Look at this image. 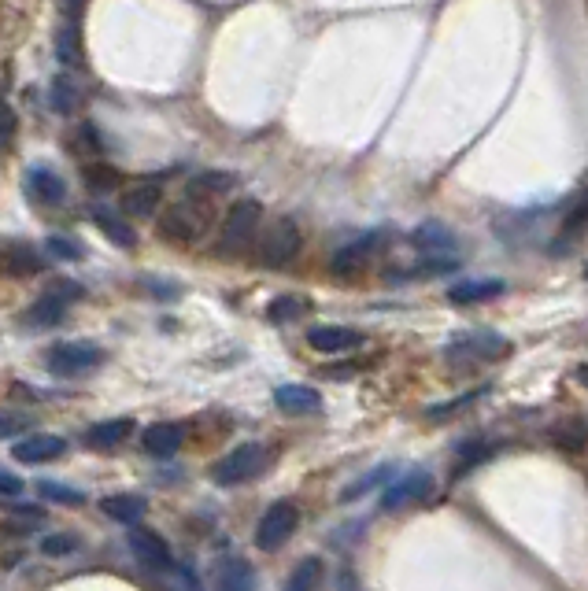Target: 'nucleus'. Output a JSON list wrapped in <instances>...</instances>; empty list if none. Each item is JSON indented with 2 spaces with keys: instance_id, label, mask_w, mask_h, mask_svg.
Segmentation results:
<instances>
[{
  "instance_id": "f257e3e1",
  "label": "nucleus",
  "mask_w": 588,
  "mask_h": 591,
  "mask_svg": "<svg viewBox=\"0 0 588 591\" xmlns=\"http://www.w3.org/2000/svg\"><path fill=\"white\" fill-rule=\"evenodd\" d=\"M211 226V207L204 204V196H185L178 204H171L167 211L160 215L156 222V233H160L163 241H174V244H193L200 241Z\"/></svg>"
},
{
  "instance_id": "f03ea898",
  "label": "nucleus",
  "mask_w": 588,
  "mask_h": 591,
  "mask_svg": "<svg viewBox=\"0 0 588 591\" xmlns=\"http://www.w3.org/2000/svg\"><path fill=\"white\" fill-rule=\"evenodd\" d=\"M267 462L270 459L263 444H237L211 466V481L222 484V488H237V484L259 477V473L267 470Z\"/></svg>"
},
{
  "instance_id": "7ed1b4c3",
  "label": "nucleus",
  "mask_w": 588,
  "mask_h": 591,
  "mask_svg": "<svg viewBox=\"0 0 588 591\" xmlns=\"http://www.w3.org/2000/svg\"><path fill=\"white\" fill-rule=\"evenodd\" d=\"M100 362H104V351L89 340H60L45 351V366L49 374L56 377H86L93 374Z\"/></svg>"
},
{
  "instance_id": "20e7f679",
  "label": "nucleus",
  "mask_w": 588,
  "mask_h": 591,
  "mask_svg": "<svg viewBox=\"0 0 588 591\" xmlns=\"http://www.w3.org/2000/svg\"><path fill=\"white\" fill-rule=\"evenodd\" d=\"M300 525V507H296L293 499H278V503H270L263 510V518L256 525V547L263 555H274V551H282L289 536L296 532Z\"/></svg>"
},
{
  "instance_id": "39448f33",
  "label": "nucleus",
  "mask_w": 588,
  "mask_h": 591,
  "mask_svg": "<svg viewBox=\"0 0 588 591\" xmlns=\"http://www.w3.org/2000/svg\"><path fill=\"white\" fill-rule=\"evenodd\" d=\"M511 355V340L489 329H474V333H459L444 344V359L452 362H496Z\"/></svg>"
},
{
  "instance_id": "423d86ee",
  "label": "nucleus",
  "mask_w": 588,
  "mask_h": 591,
  "mask_svg": "<svg viewBox=\"0 0 588 591\" xmlns=\"http://www.w3.org/2000/svg\"><path fill=\"white\" fill-rule=\"evenodd\" d=\"M300 244H304V237H300V226H296L293 218H274L267 230H263V237H259L256 255L263 266L278 270V266L293 263Z\"/></svg>"
},
{
  "instance_id": "0eeeda50",
  "label": "nucleus",
  "mask_w": 588,
  "mask_h": 591,
  "mask_svg": "<svg viewBox=\"0 0 588 591\" xmlns=\"http://www.w3.org/2000/svg\"><path fill=\"white\" fill-rule=\"evenodd\" d=\"M259 218H263V204H259V200H237V204L226 211V222H222L219 252L222 255L241 252V248H245V244L256 237Z\"/></svg>"
},
{
  "instance_id": "6e6552de",
  "label": "nucleus",
  "mask_w": 588,
  "mask_h": 591,
  "mask_svg": "<svg viewBox=\"0 0 588 591\" xmlns=\"http://www.w3.org/2000/svg\"><path fill=\"white\" fill-rule=\"evenodd\" d=\"M429 492H433V473H429L426 466H415V470L400 473V477H392V481L385 484L381 510H385V514H396V510H404V507H415V503L429 499Z\"/></svg>"
},
{
  "instance_id": "1a4fd4ad",
  "label": "nucleus",
  "mask_w": 588,
  "mask_h": 591,
  "mask_svg": "<svg viewBox=\"0 0 588 591\" xmlns=\"http://www.w3.org/2000/svg\"><path fill=\"white\" fill-rule=\"evenodd\" d=\"M126 543H130V551L137 555V562H145V566H152V569H171L174 566L167 540H163L160 532L145 529L141 521H134V525H130V532H126Z\"/></svg>"
},
{
  "instance_id": "9d476101",
  "label": "nucleus",
  "mask_w": 588,
  "mask_h": 591,
  "mask_svg": "<svg viewBox=\"0 0 588 591\" xmlns=\"http://www.w3.org/2000/svg\"><path fill=\"white\" fill-rule=\"evenodd\" d=\"M12 455L23 466H45V462H56L67 455V440L63 436H52V433H30V436H15V447Z\"/></svg>"
},
{
  "instance_id": "9b49d317",
  "label": "nucleus",
  "mask_w": 588,
  "mask_h": 591,
  "mask_svg": "<svg viewBox=\"0 0 588 591\" xmlns=\"http://www.w3.org/2000/svg\"><path fill=\"white\" fill-rule=\"evenodd\" d=\"M0 270L12 274V278H34V274L45 270V259H41L26 241L0 237Z\"/></svg>"
},
{
  "instance_id": "f8f14e48",
  "label": "nucleus",
  "mask_w": 588,
  "mask_h": 591,
  "mask_svg": "<svg viewBox=\"0 0 588 591\" xmlns=\"http://www.w3.org/2000/svg\"><path fill=\"white\" fill-rule=\"evenodd\" d=\"M381 233H367V237H359V241H348L344 248H337L330 259V270L333 274H359L363 266L370 263V255L381 248Z\"/></svg>"
},
{
  "instance_id": "ddd939ff",
  "label": "nucleus",
  "mask_w": 588,
  "mask_h": 591,
  "mask_svg": "<svg viewBox=\"0 0 588 591\" xmlns=\"http://www.w3.org/2000/svg\"><path fill=\"white\" fill-rule=\"evenodd\" d=\"M363 344V333L348 326H311L307 329V348L322 351V355H341Z\"/></svg>"
},
{
  "instance_id": "4468645a",
  "label": "nucleus",
  "mask_w": 588,
  "mask_h": 591,
  "mask_svg": "<svg viewBox=\"0 0 588 591\" xmlns=\"http://www.w3.org/2000/svg\"><path fill=\"white\" fill-rule=\"evenodd\" d=\"M119 211H123L126 218H152L156 211H163V189L156 181H137L134 189L123 193Z\"/></svg>"
},
{
  "instance_id": "2eb2a0df",
  "label": "nucleus",
  "mask_w": 588,
  "mask_h": 591,
  "mask_svg": "<svg viewBox=\"0 0 588 591\" xmlns=\"http://www.w3.org/2000/svg\"><path fill=\"white\" fill-rule=\"evenodd\" d=\"M411 244H415L422 255H455L459 237H455V230L444 226V222H422V226L411 233Z\"/></svg>"
},
{
  "instance_id": "dca6fc26",
  "label": "nucleus",
  "mask_w": 588,
  "mask_h": 591,
  "mask_svg": "<svg viewBox=\"0 0 588 591\" xmlns=\"http://www.w3.org/2000/svg\"><path fill=\"white\" fill-rule=\"evenodd\" d=\"M274 407L300 418V414L322 411V396H319V388H311V385H278L274 388Z\"/></svg>"
},
{
  "instance_id": "f3484780",
  "label": "nucleus",
  "mask_w": 588,
  "mask_h": 591,
  "mask_svg": "<svg viewBox=\"0 0 588 591\" xmlns=\"http://www.w3.org/2000/svg\"><path fill=\"white\" fill-rule=\"evenodd\" d=\"M182 440H185L182 425H174V422H156L141 433V447H145L148 455H156V459L178 455V451H182Z\"/></svg>"
},
{
  "instance_id": "a211bd4d",
  "label": "nucleus",
  "mask_w": 588,
  "mask_h": 591,
  "mask_svg": "<svg viewBox=\"0 0 588 591\" xmlns=\"http://www.w3.org/2000/svg\"><path fill=\"white\" fill-rule=\"evenodd\" d=\"M134 436V422L130 418H108L86 429V447L93 451H111V447H123Z\"/></svg>"
},
{
  "instance_id": "6ab92c4d",
  "label": "nucleus",
  "mask_w": 588,
  "mask_h": 591,
  "mask_svg": "<svg viewBox=\"0 0 588 591\" xmlns=\"http://www.w3.org/2000/svg\"><path fill=\"white\" fill-rule=\"evenodd\" d=\"M26 189H30V196L41 200V204H63V200H67V181L49 167L30 170V174H26Z\"/></svg>"
},
{
  "instance_id": "aec40b11",
  "label": "nucleus",
  "mask_w": 588,
  "mask_h": 591,
  "mask_svg": "<svg viewBox=\"0 0 588 591\" xmlns=\"http://www.w3.org/2000/svg\"><path fill=\"white\" fill-rule=\"evenodd\" d=\"M93 226H97L111 244H119V248H134L137 244V230L130 226V218L119 211H104V207H93Z\"/></svg>"
},
{
  "instance_id": "412c9836",
  "label": "nucleus",
  "mask_w": 588,
  "mask_h": 591,
  "mask_svg": "<svg viewBox=\"0 0 588 591\" xmlns=\"http://www.w3.org/2000/svg\"><path fill=\"white\" fill-rule=\"evenodd\" d=\"M100 510L108 514L111 521H123V525H134V521L145 518V495H130V492H119V495H104L100 499Z\"/></svg>"
},
{
  "instance_id": "4be33fe9",
  "label": "nucleus",
  "mask_w": 588,
  "mask_h": 591,
  "mask_svg": "<svg viewBox=\"0 0 588 591\" xmlns=\"http://www.w3.org/2000/svg\"><path fill=\"white\" fill-rule=\"evenodd\" d=\"M507 292V285L496 278H485V281H459V285H452L448 289V300L452 303H489L496 300V296H503Z\"/></svg>"
},
{
  "instance_id": "5701e85b",
  "label": "nucleus",
  "mask_w": 588,
  "mask_h": 591,
  "mask_svg": "<svg viewBox=\"0 0 588 591\" xmlns=\"http://www.w3.org/2000/svg\"><path fill=\"white\" fill-rule=\"evenodd\" d=\"M67 303L71 300H63L60 292H45V296L26 311V326H34V329L56 326V322H63V314H67Z\"/></svg>"
},
{
  "instance_id": "b1692460",
  "label": "nucleus",
  "mask_w": 588,
  "mask_h": 591,
  "mask_svg": "<svg viewBox=\"0 0 588 591\" xmlns=\"http://www.w3.org/2000/svg\"><path fill=\"white\" fill-rule=\"evenodd\" d=\"M500 451V444H492V440H470V444H459V451H455V481L459 477H466L470 470H478L481 462H489L492 455Z\"/></svg>"
},
{
  "instance_id": "393cba45",
  "label": "nucleus",
  "mask_w": 588,
  "mask_h": 591,
  "mask_svg": "<svg viewBox=\"0 0 588 591\" xmlns=\"http://www.w3.org/2000/svg\"><path fill=\"white\" fill-rule=\"evenodd\" d=\"M78 100H82V89L74 82L71 74H60V78H52V93H49V104L52 111H60V115H71L78 108Z\"/></svg>"
},
{
  "instance_id": "a878e982",
  "label": "nucleus",
  "mask_w": 588,
  "mask_h": 591,
  "mask_svg": "<svg viewBox=\"0 0 588 591\" xmlns=\"http://www.w3.org/2000/svg\"><path fill=\"white\" fill-rule=\"evenodd\" d=\"M311 311V300L307 296H278V300L267 307V318L274 326H282V322H296V318H304Z\"/></svg>"
},
{
  "instance_id": "bb28decb",
  "label": "nucleus",
  "mask_w": 588,
  "mask_h": 591,
  "mask_svg": "<svg viewBox=\"0 0 588 591\" xmlns=\"http://www.w3.org/2000/svg\"><path fill=\"white\" fill-rule=\"evenodd\" d=\"M552 444L559 447V451H570V455L585 451V447H588V425L585 422L555 425V429H552Z\"/></svg>"
},
{
  "instance_id": "cd10ccee",
  "label": "nucleus",
  "mask_w": 588,
  "mask_h": 591,
  "mask_svg": "<svg viewBox=\"0 0 588 591\" xmlns=\"http://www.w3.org/2000/svg\"><path fill=\"white\" fill-rule=\"evenodd\" d=\"M56 60L63 67H82V41H78V26L63 23L56 34Z\"/></svg>"
},
{
  "instance_id": "c85d7f7f",
  "label": "nucleus",
  "mask_w": 588,
  "mask_h": 591,
  "mask_svg": "<svg viewBox=\"0 0 588 591\" xmlns=\"http://www.w3.org/2000/svg\"><path fill=\"white\" fill-rule=\"evenodd\" d=\"M82 178H86V185L93 193H111V189H119L123 174L115 167H108V163H86V167H82Z\"/></svg>"
},
{
  "instance_id": "c756f323",
  "label": "nucleus",
  "mask_w": 588,
  "mask_h": 591,
  "mask_svg": "<svg viewBox=\"0 0 588 591\" xmlns=\"http://www.w3.org/2000/svg\"><path fill=\"white\" fill-rule=\"evenodd\" d=\"M322 580V558H304L300 566L289 573V580H285V588H293V591H307V588H315Z\"/></svg>"
},
{
  "instance_id": "7c9ffc66",
  "label": "nucleus",
  "mask_w": 588,
  "mask_h": 591,
  "mask_svg": "<svg viewBox=\"0 0 588 591\" xmlns=\"http://www.w3.org/2000/svg\"><path fill=\"white\" fill-rule=\"evenodd\" d=\"M252 584H256V573H252L245 558H233V562L222 566L219 588H252Z\"/></svg>"
},
{
  "instance_id": "2f4dec72",
  "label": "nucleus",
  "mask_w": 588,
  "mask_h": 591,
  "mask_svg": "<svg viewBox=\"0 0 588 591\" xmlns=\"http://www.w3.org/2000/svg\"><path fill=\"white\" fill-rule=\"evenodd\" d=\"M481 396H485V388H474V392H466V396H459V399H448V403L429 407L426 418H429V422H448L452 414H459L463 407H470V403H474V399H481Z\"/></svg>"
},
{
  "instance_id": "473e14b6",
  "label": "nucleus",
  "mask_w": 588,
  "mask_h": 591,
  "mask_svg": "<svg viewBox=\"0 0 588 591\" xmlns=\"http://www.w3.org/2000/svg\"><path fill=\"white\" fill-rule=\"evenodd\" d=\"M37 492L45 495L49 503H63V507H78V503H86V495L78 492V488H63L56 481H41L37 484Z\"/></svg>"
},
{
  "instance_id": "72a5a7b5",
  "label": "nucleus",
  "mask_w": 588,
  "mask_h": 591,
  "mask_svg": "<svg viewBox=\"0 0 588 591\" xmlns=\"http://www.w3.org/2000/svg\"><path fill=\"white\" fill-rule=\"evenodd\" d=\"M230 185H233V174H200V178H193L189 193H193V196H211V193H226Z\"/></svg>"
},
{
  "instance_id": "f704fd0d",
  "label": "nucleus",
  "mask_w": 588,
  "mask_h": 591,
  "mask_svg": "<svg viewBox=\"0 0 588 591\" xmlns=\"http://www.w3.org/2000/svg\"><path fill=\"white\" fill-rule=\"evenodd\" d=\"M392 473H396V466H378V470H370L367 477L359 484H352L348 492H344V499H359V495H367L370 488H378V484H389L392 481Z\"/></svg>"
},
{
  "instance_id": "c9c22d12",
  "label": "nucleus",
  "mask_w": 588,
  "mask_h": 591,
  "mask_svg": "<svg viewBox=\"0 0 588 591\" xmlns=\"http://www.w3.org/2000/svg\"><path fill=\"white\" fill-rule=\"evenodd\" d=\"M34 425V418H26V414H0V440H8V436H19L26 433Z\"/></svg>"
},
{
  "instance_id": "e433bc0d",
  "label": "nucleus",
  "mask_w": 588,
  "mask_h": 591,
  "mask_svg": "<svg viewBox=\"0 0 588 591\" xmlns=\"http://www.w3.org/2000/svg\"><path fill=\"white\" fill-rule=\"evenodd\" d=\"M41 551H45V555H71V551H78V536H67V532H63V536H45V540H41Z\"/></svg>"
},
{
  "instance_id": "4c0bfd02",
  "label": "nucleus",
  "mask_w": 588,
  "mask_h": 591,
  "mask_svg": "<svg viewBox=\"0 0 588 591\" xmlns=\"http://www.w3.org/2000/svg\"><path fill=\"white\" fill-rule=\"evenodd\" d=\"M49 252L60 255V259H82V255H86L78 244L67 241V237H49Z\"/></svg>"
},
{
  "instance_id": "58836bf2",
  "label": "nucleus",
  "mask_w": 588,
  "mask_h": 591,
  "mask_svg": "<svg viewBox=\"0 0 588 591\" xmlns=\"http://www.w3.org/2000/svg\"><path fill=\"white\" fill-rule=\"evenodd\" d=\"M23 492V477H15L12 470L0 466V495H19Z\"/></svg>"
},
{
  "instance_id": "ea45409f",
  "label": "nucleus",
  "mask_w": 588,
  "mask_h": 591,
  "mask_svg": "<svg viewBox=\"0 0 588 591\" xmlns=\"http://www.w3.org/2000/svg\"><path fill=\"white\" fill-rule=\"evenodd\" d=\"M12 137H15V115L4 108V111H0V148L12 145Z\"/></svg>"
},
{
  "instance_id": "a19ab883",
  "label": "nucleus",
  "mask_w": 588,
  "mask_h": 591,
  "mask_svg": "<svg viewBox=\"0 0 588 591\" xmlns=\"http://www.w3.org/2000/svg\"><path fill=\"white\" fill-rule=\"evenodd\" d=\"M12 514H23L26 521H41V518H45V510H37L34 503H15Z\"/></svg>"
},
{
  "instance_id": "79ce46f5",
  "label": "nucleus",
  "mask_w": 588,
  "mask_h": 591,
  "mask_svg": "<svg viewBox=\"0 0 588 591\" xmlns=\"http://www.w3.org/2000/svg\"><path fill=\"white\" fill-rule=\"evenodd\" d=\"M577 377H581V381H588V366H581V370H577Z\"/></svg>"
},
{
  "instance_id": "37998d69",
  "label": "nucleus",
  "mask_w": 588,
  "mask_h": 591,
  "mask_svg": "<svg viewBox=\"0 0 588 591\" xmlns=\"http://www.w3.org/2000/svg\"><path fill=\"white\" fill-rule=\"evenodd\" d=\"M0 111H4V100H0Z\"/></svg>"
},
{
  "instance_id": "c03bdc74",
  "label": "nucleus",
  "mask_w": 588,
  "mask_h": 591,
  "mask_svg": "<svg viewBox=\"0 0 588 591\" xmlns=\"http://www.w3.org/2000/svg\"><path fill=\"white\" fill-rule=\"evenodd\" d=\"M585 278H588V266H585Z\"/></svg>"
}]
</instances>
